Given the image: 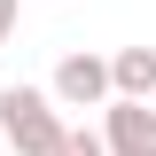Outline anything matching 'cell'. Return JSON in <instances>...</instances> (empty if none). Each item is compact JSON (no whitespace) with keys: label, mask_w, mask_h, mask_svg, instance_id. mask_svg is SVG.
Instances as JSON below:
<instances>
[{"label":"cell","mask_w":156,"mask_h":156,"mask_svg":"<svg viewBox=\"0 0 156 156\" xmlns=\"http://www.w3.org/2000/svg\"><path fill=\"white\" fill-rule=\"evenodd\" d=\"M0 148L8 156H55L62 148V109L39 86H0Z\"/></svg>","instance_id":"obj_1"},{"label":"cell","mask_w":156,"mask_h":156,"mask_svg":"<svg viewBox=\"0 0 156 156\" xmlns=\"http://www.w3.org/2000/svg\"><path fill=\"white\" fill-rule=\"evenodd\" d=\"M47 101H55V109H101V101H109V55H86V47L62 55Z\"/></svg>","instance_id":"obj_2"},{"label":"cell","mask_w":156,"mask_h":156,"mask_svg":"<svg viewBox=\"0 0 156 156\" xmlns=\"http://www.w3.org/2000/svg\"><path fill=\"white\" fill-rule=\"evenodd\" d=\"M101 148L109 156H156V109L148 101H101Z\"/></svg>","instance_id":"obj_3"},{"label":"cell","mask_w":156,"mask_h":156,"mask_svg":"<svg viewBox=\"0 0 156 156\" xmlns=\"http://www.w3.org/2000/svg\"><path fill=\"white\" fill-rule=\"evenodd\" d=\"M109 94L117 101H156V47H117L109 55Z\"/></svg>","instance_id":"obj_4"},{"label":"cell","mask_w":156,"mask_h":156,"mask_svg":"<svg viewBox=\"0 0 156 156\" xmlns=\"http://www.w3.org/2000/svg\"><path fill=\"white\" fill-rule=\"evenodd\" d=\"M55 156H109V148H101V133H86V125H78V133L62 125V148Z\"/></svg>","instance_id":"obj_5"},{"label":"cell","mask_w":156,"mask_h":156,"mask_svg":"<svg viewBox=\"0 0 156 156\" xmlns=\"http://www.w3.org/2000/svg\"><path fill=\"white\" fill-rule=\"evenodd\" d=\"M16 16H23V0H0V47H8V31H16Z\"/></svg>","instance_id":"obj_6"},{"label":"cell","mask_w":156,"mask_h":156,"mask_svg":"<svg viewBox=\"0 0 156 156\" xmlns=\"http://www.w3.org/2000/svg\"><path fill=\"white\" fill-rule=\"evenodd\" d=\"M0 156H8V148H0Z\"/></svg>","instance_id":"obj_7"}]
</instances>
